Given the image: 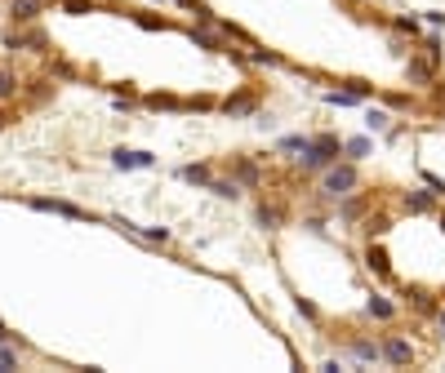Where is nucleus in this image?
I'll list each match as a JSON object with an SVG mask.
<instances>
[{"label": "nucleus", "instance_id": "2eb2a0df", "mask_svg": "<svg viewBox=\"0 0 445 373\" xmlns=\"http://www.w3.org/2000/svg\"><path fill=\"white\" fill-rule=\"evenodd\" d=\"M254 107H258V89L249 85L245 93H236V98H227V102H223V112H227V116H249V112H254Z\"/></svg>", "mask_w": 445, "mask_h": 373}, {"label": "nucleus", "instance_id": "393cba45", "mask_svg": "<svg viewBox=\"0 0 445 373\" xmlns=\"http://www.w3.org/2000/svg\"><path fill=\"white\" fill-rule=\"evenodd\" d=\"M143 102L156 107V112H183V107H191V102H183V98H174V93H147Z\"/></svg>", "mask_w": 445, "mask_h": 373}, {"label": "nucleus", "instance_id": "f03ea898", "mask_svg": "<svg viewBox=\"0 0 445 373\" xmlns=\"http://www.w3.org/2000/svg\"><path fill=\"white\" fill-rule=\"evenodd\" d=\"M339 155H343V138H339V134H330V129H326V134H312L307 151L298 155V165H303L307 174H321V169H330V165L339 160Z\"/></svg>", "mask_w": 445, "mask_h": 373}, {"label": "nucleus", "instance_id": "39448f33", "mask_svg": "<svg viewBox=\"0 0 445 373\" xmlns=\"http://www.w3.org/2000/svg\"><path fill=\"white\" fill-rule=\"evenodd\" d=\"M405 76H410V85H414V89H432V85H437V76H441V67L414 50L410 58H405Z\"/></svg>", "mask_w": 445, "mask_h": 373}, {"label": "nucleus", "instance_id": "c9c22d12", "mask_svg": "<svg viewBox=\"0 0 445 373\" xmlns=\"http://www.w3.org/2000/svg\"><path fill=\"white\" fill-rule=\"evenodd\" d=\"M437 329H441V338H445V303L437 307Z\"/></svg>", "mask_w": 445, "mask_h": 373}, {"label": "nucleus", "instance_id": "9b49d317", "mask_svg": "<svg viewBox=\"0 0 445 373\" xmlns=\"http://www.w3.org/2000/svg\"><path fill=\"white\" fill-rule=\"evenodd\" d=\"M183 183H191V187H210L214 183V165H205V160H196V165H178L174 169Z\"/></svg>", "mask_w": 445, "mask_h": 373}, {"label": "nucleus", "instance_id": "bb28decb", "mask_svg": "<svg viewBox=\"0 0 445 373\" xmlns=\"http://www.w3.org/2000/svg\"><path fill=\"white\" fill-rule=\"evenodd\" d=\"M138 240L161 249V245H170V227H138Z\"/></svg>", "mask_w": 445, "mask_h": 373}, {"label": "nucleus", "instance_id": "b1692460", "mask_svg": "<svg viewBox=\"0 0 445 373\" xmlns=\"http://www.w3.org/2000/svg\"><path fill=\"white\" fill-rule=\"evenodd\" d=\"M18 93H22V80H18L9 67H0V102H14Z\"/></svg>", "mask_w": 445, "mask_h": 373}, {"label": "nucleus", "instance_id": "72a5a7b5", "mask_svg": "<svg viewBox=\"0 0 445 373\" xmlns=\"http://www.w3.org/2000/svg\"><path fill=\"white\" fill-rule=\"evenodd\" d=\"M0 365H5V369H18V351H14L5 338H0Z\"/></svg>", "mask_w": 445, "mask_h": 373}, {"label": "nucleus", "instance_id": "4c0bfd02", "mask_svg": "<svg viewBox=\"0 0 445 373\" xmlns=\"http://www.w3.org/2000/svg\"><path fill=\"white\" fill-rule=\"evenodd\" d=\"M152 5H170V0H152Z\"/></svg>", "mask_w": 445, "mask_h": 373}, {"label": "nucleus", "instance_id": "1a4fd4ad", "mask_svg": "<svg viewBox=\"0 0 445 373\" xmlns=\"http://www.w3.org/2000/svg\"><path fill=\"white\" fill-rule=\"evenodd\" d=\"M347 356H352L356 365H379V360H383V342H374V338H347Z\"/></svg>", "mask_w": 445, "mask_h": 373}, {"label": "nucleus", "instance_id": "a878e982", "mask_svg": "<svg viewBox=\"0 0 445 373\" xmlns=\"http://www.w3.org/2000/svg\"><path fill=\"white\" fill-rule=\"evenodd\" d=\"M307 142H312L307 134H285L281 142H276V151H285V155H294V160H298V155L307 151Z\"/></svg>", "mask_w": 445, "mask_h": 373}, {"label": "nucleus", "instance_id": "58836bf2", "mask_svg": "<svg viewBox=\"0 0 445 373\" xmlns=\"http://www.w3.org/2000/svg\"><path fill=\"white\" fill-rule=\"evenodd\" d=\"M356 5H374V0H356Z\"/></svg>", "mask_w": 445, "mask_h": 373}, {"label": "nucleus", "instance_id": "7ed1b4c3", "mask_svg": "<svg viewBox=\"0 0 445 373\" xmlns=\"http://www.w3.org/2000/svg\"><path fill=\"white\" fill-rule=\"evenodd\" d=\"M223 169L236 178L240 187L245 191H258V187H268V169H263V165L254 160V155H227L223 160Z\"/></svg>", "mask_w": 445, "mask_h": 373}, {"label": "nucleus", "instance_id": "cd10ccee", "mask_svg": "<svg viewBox=\"0 0 445 373\" xmlns=\"http://www.w3.org/2000/svg\"><path fill=\"white\" fill-rule=\"evenodd\" d=\"M418 183H423L428 191H437V196L445 200V178H441V174H432V169H418Z\"/></svg>", "mask_w": 445, "mask_h": 373}, {"label": "nucleus", "instance_id": "2f4dec72", "mask_svg": "<svg viewBox=\"0 0 445 373\" xmlns=\"http://www.w3.org/2000/svg\"><path fill=\"white\" fill-rule=\"evenodd\" d=\"M134 18H138V27H147V31H161V27H170L165 18H156V14H143V9H134Z\"/></svg>", "mask_w": 445, "mask_h": 373}, {"label": "nucleus", "instance_id": "5701e85b", "mask_svg": "<svg viewBox=\"0 0 445 373\" xmlns=\"http://www.w3.org/2000/svg\"><path fill=\"white\" fill-rule=\"evenodd\" d=\"M249 63L254 67H290L276 50H263V45H249Z\"/></svg>", "mask_w": 445, "mask_h": 373}, {"label": "nucleus", "instance_id": "a211bd4d", "mask_svg": "<svg viewBox=\"0 0 445 373\" xmlns=\"http://www.w3.org/2000/svg\"><path fill=\"white\" fill-rule=\"evenodd\" d=\"M388 27H392L396 36H405V40H418V36H423V18H414V14H396Z\"/></svg>", "mask_w": 445, "mask_h": 373}, {"label": "nucleus", "instance_id": "412c9836", "mask_svg": "<svg viewBox=\"0 0 445 373\" xmlns=\"http://www.w3.org/2000/svg\"><path fill=\"white\" fill-rule=\"evenodd\" d=\"M365 267H370V271H374V275H379V280H383V284H388V280H392V267H388V254H383V249H379V245H370V249H365Z\"/></svg>", "mask_w": 445, "mask_h": 373}, {"label": "nucleus", "instance_id": "0eeeda50", "mask_svg": "<svg viewBox=\"0 0 445 373\" xmlns=\"http://www.w3.org/2000/svg\"><path fill=\"white\" fill-rule=\"evenodd\" d=\"M112 165H116V169H125V174L156 169V155H152V151H138V147H116V151H112Z\"/></svg>", "mask_w": 445, "mask_h": 373}, {"label": "nucleus", "instance_id": "473e14b6", "mask_svg": "<svg viewBox=\"0 0 445 373\" xmlns=\"http://www.w3.org/2000/svg\"><path fill=\"white\" fill-rule=\"evenodd\" d=\"M423 22L432 31H445V9H423Z\"/></svg>", "mask_w": 445, "mask_h": 373}, {"label": "nucleus", "instance_id": "c756f323", "mask_svg": "<svg viewBox=\"0 0 445 373\" xmlns=\"http://www.w3.org/2000/svg\"><path fill=\"white\" fill-rule=\"evenodd\" d=\"M94 9H99V0H63V14H94Z\"/></svg>", "mask_w": 445, "mask_h": 373}, {"label": "nucleus", "instance_id": "9d476101", "mask_svg": "<svg viewBox=\"0 0 445 373\" xmlns=\"http://www.w3.org/2000/svg\"><path fill=\"white\" fill-rule=\"evenodd\" d=\"M396 125V112L388 102L374 107V102H365V134H388V129Z\"/></svg>", "mask_w": 445, "mask_h": 373}, {"label": "nucleus", "instance_id": "423d86ee", "mask_svg": "<svg viewBox=\"0 0 445 373\" xmlns=\"http://www.w3.org/2000/svg\"><path fill=\"white\" fill-rule=\"evenodd\" d=\"M383 360L396 365V369H410L418 360V351H414V342L405 338V333H388V338H383Z\"/></svg>", "mask_w": 445, "mask_h": 373}, {"label": "nucleus", "instance_id": "6ab92c4d", "mask_svg": "<svg viewBox=\"0 0 445 373\" xmlns=\"http://www.w3.org/2000/svg\"><path fill=\"white\" fill-rule=\"evenodd\" d=\"M441 45H445V36H441V31H423V36H418V45H414V50L423 54V58H432V63L441 67V54H445Z\"/></svg>", "mask_w": 445, "mask_h": 373}, {"label": "nucleus", "instance_id": "f704fd0d", "mask_svg": "<svg viewBox=\"0 0 445 373\" xmlns=\"http://www.w3.org/2000/svg\"><path fill=\"white\" fill-rule=\"evenodd\" d=\"M174 5H178V9H183V14H191V9H196V5H200V0H174Z\"/></svg>", "mask_w": 445, "mask_h": 373}, {"label": "nucleus", "instance_id": "f8f14e48", "mask_svg": "<svg viewBox=\"0 0 445 373\" xmlns=\"http://www.w3.org/2000/svg\"><path fill=\"white\" fill-rule=\"evenodd\" d=\"M254 222H258V227H268V231H276V227L285 222V204H276V200H258Z\"/></svg>", "mask_w": 445, "mask_h": 373}, {"label": "nucleus", "instance_id": "c85d7f7f", "mask_svg": "<svg viewBox=\"0 0 445 373\" xmlns=\"http://www.w3.org/2000/svg\"><path fill=\"white\" fill-rule=\"evenodd\" d=\"M303 227H307L312 236H330V218H326V213H307Z\"/></svg>", "mask_w": 445, "mask_h": 373}, {"label": "nucleus", "instance_id": "aec40b11", "mask_svg": "<svg viewBox=\"0 0 445 373\" xmlns=\"http://www.w3.org/2000/svg\"><path fill=\"white\" fill-rule=\"evenodd\" d=\"M205 191H214L219 200H240V196H245V187H240L232 174H227V178H219V174H214V183H210Z\"/></svg>", "mask_w": 445, "mask_h": 373}, {"label": "nucleus", "instance_id": "f257e3e1", "mask_svg": "<svg viewBox=\"0 0 445 373\" xmlns=\"http://www.w3.org/2000/svg\"><path fill=\"white\" fill-rule=\"evenodd\" d=\"M360 187V174H356V160H347V155H339V160L330 165V169H321V204L326 209H334L347 191H356Z\"/></svg>", "mask_w": 445, "mask_h": 373}, {"label": "nucleus", "instance_id": "ea45409f", "mask_svg": "<svg viewBox=\"0 0 445 373\" xmlns=\"http://www.w3.org/2000/svg\"><path fill=\"white\" fill-rule=\"evenodd\" d=\"M441 227H445V209H441Z\"/></svg>", "mask_w": 445, "mask_h": 373}, {"label": "nucleus", "instance_id": "20e7f679", "mask_svg": "<svg viewBox=\"0 0 445 373\" xmlns=\"http://www.w3.org/2000/svg\"><path fill=\"white\" fill-rule=\"evenodd\" d=\"M27 204H31L36 213H58V218H71V222H103L99 213L80 209V204H71V200H54V196H31Z\"/></svg>", "mask_w": 445, "mask_h": 373}, {"label": "nucleus", "instance_id": "dca6fc26", "mask_svg": "<svg viewBox=\"0 0 445 373\" xmlns=\"http://www.w3.org/2000/svg\"><path fill=\"white\" fill-rule=\"evenodd\" d=\"M441 196H437V191H405V196H401V209H410V213H428L432 209V204H437Z\"/></svg>", "mask_w": 445, "mask_h": 373}, {"label": "nucleus", "instance_id": "e433bc0d", "mask_svg": "<svg viewBox=\"0 0 445 373\" xmlns=\"http://www.w3.org/2000/svg\"><path fill=\"white\" fill-rule=\"evenodd\" d=\"M0 125H9V112H5V102H0Z\"/></svg>", "mask_w": 445, "mask_h": 373}, {"label": "nucleus", "instance_id": "7c9ffc66", "mask_svg": "<svg viewBox=\"0 0 445 373\" xmlns=\"http://www.w3.org/2000/svg\"><path fill=\"white\" fill-rule=\"evenodd\" d=\"M294 311H298V316H307L312 324H321V311H316V303H307V298H294Z\"/></svg>", "mask_w": 445, "mask_h": 373}, {"label": "nucleus", "instance_id": "f3484780", "mask_svg": "<svg viewBox=\"0 0 445 373\" xmlns=\"http://www.w3.org/2000/svg\"><path fill=\"white\" fill-rule=\"evenodd\" d=\"M365 316L379 320V324H388V320H396V303H392V298H383V294H374L365 303Z\"/></svg>", "mask_w": 445, "mask_h": 373}, {"label": "nucleus", "instance_id": "4468645a", "mask_svg": "<svg viewBox=\"0 0 445 373\" xmlns=\"http://www.w3.org/2000/svg\"><path fill=\"white\" fill-rule=\"evenodd\" d=\"M343 155H347V160H370V155H374V138H370V134H356V138H343Z\"/></svg>", "mask_w": 445, "mask_h": 373}, {"label": "nucleus", "instance_id": "4be33fe9", "mask_svg": "<svg viewBox=\"0 0 445 373\" xmlns=\"http://www.w3.org/2000/svg\"><path fill=\"white\" fill-rule=\"evenodd\" d=\"M321 98H326L330 107H339V112H343V107H360V102H365V98H360V93H352V89H326V93H321Z\"/></svg>", "mask_w": 445, "mask_h": 373}, {"label": "nucleus", "instance_id": "6e6552de", "mask_svg": "<svg viewBox=\"0 0 445 373\" xmlns=\"http://www.w3.org/2000/svg\"><path fill=\"white\" fill-rule=\"evenodd\" d=\"M370 204H374V196H370V191H360V187H356V191H347V196H343L339 204H334V213H339L343 222H356L360 213L370 209Z\"/></svg>", "mask_w": 445, "mask_h": 373}, {"label": "nucleus", "instance_id": "ddd939ff", "mask_svg": "<svg viewBox=\"0 0 445 373\" xmlns=\"http://www.w3.org/2000/svg\"><path fill=\"white\" fill-rule=\"evenodd\" d=\"M41 9H45V0H9V18H14L18 27L36 22V18H41Z\"/></svg>", "mask_w": 445, "mask_h": 373}]
</instances>
